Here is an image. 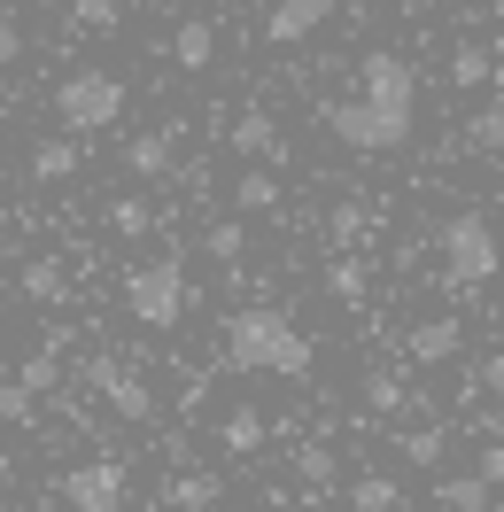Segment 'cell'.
I'll return each instance as SVG.
<instances>
[{
  "label": "cell",
  "mask_w": 504,
  "mask_h": 512,
  "mask_svg": "<svg viewBox=\"0 0 504 512\" xmlns=\"http://www.w3.org/2000/svg\"><path fill=\"white\" fill-rule=\"evenodd\" d=\"M326 125H334V140H349L357 156H396V148H411V132H419V78H411V63L396 47H373V55L357 63V94L334 101Z\"/></svg>",
  "instance_id": "cell-1"
},
{
  "label": "cell",
  "mask_w": 504,
  "mask_h": 512,
  "mask_svg": "<svg viewBox=\"0 0 504 512\" xmlns=\"http://www.w3.org/2000/svg\"><path fill=\"white\" fill-rule=\"evenodd\" d=\"M225 365L233 373H280V381H311V334L303 326H287V311L272 303H249V311H233L225 319Z\"/></svg>",
  "instance_id": "cell-2"
},
{
  "label": "cell",
  "mask_w": 504,
  "mask_h": 512,
  "mask_svg": "<svg viewBox=\"0 0 504 512\" xmlns=\"http://www.w3.org/2000/svg\"><path fill=\"white\" fill-rule=\"evenodd\" d=\"M435 249H442V280H450V288H489V280L504 272V241H497V225L481 218V210L442 218Z\"/></svg>",
  "instance_id": "cell-3"
},
{
  "label": "cell",
  "mask_w": 504,
  "mask_h": 512,
  "mask_svg": "<svg viewBox=\"0 0 504 512\" xmlns=\"http://www.w3.org/2000/svg\"><path fill=\"white\" fill-rule=\"evenodd\" d=\"M55 117H63L70 140L109 132L117 117H125V78H117V70H70L63 86H55Z\"/></svg>",
  "instance_id": "cell-4"
},
{
  "label": "cell",
  "mask_w": 504,
  "mask_h": 512,
  "mask_svg": "<svg viewBox=\"0 0 504 512\" xmlns=\"http://www.w3.org/2000/svg\"><path fill=\"white\" fill-rule=\"evenodd\" d=\"M125 311L140 326H179V319H187V272H179V256L132 264V272H125Z\"/></svg>",
  "instance_id": "cell-5"
},
{
  "label": "cell",
  "mask_w": 504,
  "mask_h": 512,
  "mask_svg": "<svg viewBox=\"0 0 504 512\" xmlns=\"http://www.w3.org/2000/svg\"><path fill=\"white\" fill-rule=\"evenodd\" d=\"M86 381H94V396L117 419H132V427H140V419H156V396H148V381L132 373L125 357H94V365H86Z\"/></svg>",
  "instance_id": "cell-6"
},
{
  "label": "cell",
  "mask_w": 504,
  "mask_h": 512,
  "mask_svg": "<svg viewBox=\"0 0 504 512\" xmlns=\"http://www.w3.org/2000/svg\"><path fill=\"white\" fill-rule=\"evenodd\" d=\"M63 505L70 512H125V466L117 458H86L63 474Z\"/></svg>",
  "instance_id": "cell-7"
},
{
  "label": "cell",
  "mask_w": 504,
  "mask_h": 512,
  "mask_svg": "<svg viewBox=\"0 0 504 512\" xmlns=\"http://www.w3.org/2000/svg\"><path fill=\"white\" fill-rule=\"evenodd\" d=\"M458 350H466V319H458V311H435V319H419L404 334V373H419V365H450Z\"/></svg>",
  "instance_id": "cell-8"
},
{
  "label": "cell",
  "mask_w": 504,
  "mask_h": 512,
  "mask_svg": "<svg viewBox=\"0 0 504 512\" xmlns=\"http://www.w3.org/2000/svg\"><path fill=\"white\" fill-rule=\"evenodd\" d=\"M326 16H334V0H272V8H264V39H272V47H295V39H311Z\"/></svg>",
  "instance_id": "cell-9"
},
{
  "label": "cell",
  "mask_w": 504,
  "mask_h": 512,
  "mask_svg": "<svg viewBox=\"0 0 504 512\" xmlns=\"http://www.w3.org/2000/svg\"><path fill=\"white\" fill-rule=\"evenodd\" d=\"M225 140H233L241 156H256V163H287V132H280V117H264V109H241Z\"/></svg>",
  "instance_id": "cell-10"
},
{
  "label": "cell",
  "mask_w": 504,
  "mask_h": 512,
  "mask_svg": "<svg viewBox=\"0 0 504 512\" xmlns=\"http://www.w3.org/2000/svg\"><path fill=\"white\" fill-rule=\"evenodd\" d=\"M326 295L349 303V311H365V303H373V264H365V256H334V264H326Z\"/></svg>",
  "instance_id": "cell-11"
},
{
  "label": "cell",
  "mask_w": 504,
  "mask_h": 512,
  "mask_svg": "<svg viewBox=\"0 0 504 512\" xmlns=\"http://www.w3.org/2000/svg\"><path fill=\"white\" fill-rule=\"evenodd\" d=\"M24 295H32L39 311H63V303H70V272H63V256H32V264H24Z\"/></svg>",
  "instance_id": "cell-12"
},
{
  "label": "cell",
  "mask_w": 504,
  "mask_h": 512,
  "mask_svg": "<svg viewBox=\"0 0 504 512\" xmlns=\"http://www.w3.org/2000/svg\"><path fill=\"white\" fill-rule=\"evenodd\" d=\"M171 63H179V70H210V63H218V24L187 16V24L171 32Z\"/></svg>",
  "instance_id": "cell-13"
},
{
  "label": "cell",
  "mask_w": 504,
  "mask_h": 512,
  "mask_svg": "<svg viewBox=\"0 0 504 512\" xmlns=\"http://www.w3.org/2000/svg\"><path fill=\"white\" fill-rule=\"evenodd\" d=\"M32 179H39V187L78 179V140H70V132H55V140H39V148H32Z\"/></svg>",
  "instance_id": "cell-14"
},
{
  "label": "cell",
  "mask_w": 504,
  "mask_h": 512,
  "mask_svg": "<svg viewBox=\"0 0 504 512\" xmlns=\"http://www.w3.org/2000/svg\"><path fill=\"white\" fill-rule=\"evenodd\" d=\"M264 435H272V427H264V412H256V404H233V412L218 419V443L233 450V458H249V450H264Z\"/></svg>",
  "instance_id": "cell-15"
},
{
  "label": "cell",
  "mask_w": 504,
  "mask_h": 512,
  "mask_svg": "<svg viewBox=\"0 0 504 512\" xmlns=\"http://www.w3.org/2000/svg\"><path fill=\"white\" fill-rule=\"evenodd\" d=\"M280 202H287V194H280L272 171H241V179H233V210H241V218H272Z\"/></svg>",
  "instance_id": "cell-16"
},
{
  "label": "cell",
  "mask_w": 504,
  "mask_h": 512,
  "mask_svg": "<svg viewBox=\"0 0 504 512\" xmlns=\"http://www.w3.org/2000/svg\"><path fill=\"white\" fill-rule=\"evenodd\" d=\"M125 171L132 179H163V171H171V132H132L125 140Z\"/></svg>",
  "instance_id": "cell-17"
},
{
  "label": "cell",
  "mask_w": 504,
  "mask_h": 512,
  "mask_svg": "<svg viewBox=\"0 0 504 512\" xmlns=\"http://www.w3.org/2000/svg\"><path fill=\"white\" fill-rule=\"evenodd\" d=\"M489 497H497V489H489L481 474H442L435 481V505L442 512H489Z\"/></svg>",
  "instance_id": "cell-18"
},
{
  "label": "cell",
  "mask_w": 504,
  "mask_h": 512,
  "mask_svg": "<svg viewBox=\"0 0 504 512\" xmlns=\"http://www.w3.org/2000/svg\"><path fill=\"white\" fill-rule=\"evenodd\" d=\"M218 497H225V481H218V474H179L171 489H163V505H171V512H210Z\"/></svg>",
  "instance_id": "cell-19"
},
{
  "label": "cell",
  "mask_w": 504,
  "mask_h": 512,
  "mask_svg": "<svg viewBox=\"0 0 504 512\" xmlns=\"http://www.w3.org/2000/svg\"><path fill=\"white\" fill-rule=\"evenodd\" d=\"M365 404H373V412H404V404H411L404 365H380V373H365Z\"/></svg>",
  "instance_id": "cell-20"
},
{
  "label": "cell",
  "mask_w": 504,
  "mask_h": 512,
  "mask_svg": "<svg viewBox=\"0 0 504 512\" xmlns=\"http://www.w3.org/2000/svg\"><path fill=\"white\" fill-rule=\"evenodd\" d=\"M396 505H404V489H396L388 474H357L349 481V512H396Z\"/></svg>",
  "instance_id": "cell-21"
},
{
  "label": "cell",
  "mask_w": 504,
  "mask_h": 512,
  "mask_svg": "<svg viewBox=\"0 0 504 512\" xmlns=\"http://www.w3.org/2000/svg\"><path fill=\"white\" fill-rule=\"evenodd\" d=\"M295 474L311 481V497H326V489L342 481V466H334V450H326V443H303V450H295Z\"/></svg>",
  "instance_id": "cell-22"
},
{
  "label": "cell",
  "mask_w": 504,
  "mask_h": 512,
  "mask_svg": "<svg viewBox=\"0 0 504 512\" xmlns=\"http://www.w3.org/2000/svg\"><path fill=\"white\" fill-rule=\"evenodd\" d=\"M396 450H404L411 466H442V450H450V427H404V435H396Z\"/></svg>",
  "instance_id": "cell-23"
},
{
  "label": "cell",
  "mask_w": 504,
  "mask_h": 512,
  "mask_svg": "<svg viewBox=\"0 0 504 512\" xmlns=\"http://www.w3.org/2000/svg\"><path fill=\"white\" fill-rule=\"evenodd\" d=\"M16 388H24V396H55V388H63V365H55V350L24 357V365H16Z\"/></svg>",
  "instance_id": "cell-24"
},
{
  "label": "cell",
  "mask_w": 504,
  "mask_h": 512,
  "mask_svg": "<svg viewBox=\"0 0 504 512\" xmlns=\"http://www.w3.org/2000/svg\"><path fill=\"white\" fill-rule=\"evenodd\" d=\"M466 148H481V156H504V101H489L481 117H466Z\"/></svg>",
  "instance_id": "cell-25"
},
{
  "label": "cell",
  "mask_w": 504,
  "mask_h": 512,
  "mask_svg": "<svg viewBox=\"0 0 504 512\" xmlns=\"http://www.w3.org/2000/svg\"><path fill=\"white\" fill-rule=\"evenodd\" d=\"M70 24L78 32H117L125 24V0H70Z\"/></svg>",
  "instance_id": "cell-26"
},
{
  "label": "cell",
  "mask_w": 504,
  "mask_h": 512,
  "mask_svg": "<svg viewBox=\"0 0 504 512\" xmlns=\"http://www.w3.org/2000/svg\"><path fill=\"white\" fill-rule=\"evenodd\" d=\"M202 249L218 256V264H241V249H249V225H241V218H218L210 233H202Z\"/></svg>",
  "instance_id": "cell-27"
},
{
  "label": "cell",
  "mask_w": 504,
  "mask_h": 512,
  "mask_svg": "<svg viewBox=\"0 0 504 512\" xmlns=\"http://www.w3.org/2000/svg\"><path fill=\"white\" fill-rule=\"evenodd\" d=\"M326 233H334V256H357V241H365V210H357V202H334Z\"/></svg>",
  "instance_id": "cell-28"
},
{
  "label": "cell",
  "mask_w": 504,
  "mask_h": 512,
  "mask_svg": "<svg viewBox=\"0 0 504 512\" xmlns=\"http://www.w3.org/2000/svg\"><path fill=\"white\" fill-rule=\"evenodd\" d=\"M109 225H117V233H125V241H140V233H148V225H156V210H148V202H140V194H117V202H109Z\"/></svg>",
  "instance_id": "cell-29"
},
{
  "label": "cell",
  "mask_w": 504,
  "mask_h": 512,
  "mask_svg": "<svg viewBox=\"0 0 504 512\" xmlns=\"http://www.w3.org/2000/svg\"><path fill=\"white\" fill-rule=\"evenodd\" d=\"M450 86H489V47H458L450 55Z\"/></svg>",
  "instance_id": "cell-30"
},
{
  "label": "cell",
  "mask_w": 504,
  "mask_h": 512,
  "mask_svg": "<svg viewBox=\"0 0 504 512\" xmlns=\"http://www.w3.org/2000/svg\"><path fill=\"white\" fill-rule=\"evenodd\" d=\"M32 419H39V396H24V388L8 381L0 388V427H32Z\"/></svg>",
  "instance_id": "cell-31"
},
{
  "label": "cell",
  "mask_w": 504,
  "mask_h": 512,
  "mask_svg": "<svg viewBox=\"0 0 504 512\" xmlns=\"http://www.w3.org/2000/svg\"><path fill=\"white\" fill-rule=\"evenodd\" d=\"M473 474L489 481V489H504V443H489V450H481V466H473Z\"/></svg>",
  "instance_id": "cell-32"
},
{
  "label": "cell",
  "mask_w": 504,
  "mask_h": 512,
  "mask_svg": "<svg viewBox=\"0 0 504 512\" xmlns=\"http://www.w3.org/2000/svg\"><path fill=\"white\" fill-rule=\"evenodd\" d=\"M473 381H481V388L504 404V350H497V357H481V373H473Z\"/></svg>",
  "instance_id": "cell-33"
},
{
  "label": "cell",
  "mask_w": 504,
  "mask_h": 512,
  "mask_svg": "<svg viewBox=\"0 0 504 512\" xmlns=\"http://www.w3.org/2000/svg\"><path fill=\"white\" fill-rule=\"evenodd\" d=\"M16 55H24V32H16L8 16H0V63H16Z\"/></svg>",
  "instance_id": "cell-34"
},
{
  "label": "cell",
  "mask_w": 504,
  "mask_h": 512,
  "mask_svg": "<svg viewBox=\"0 0 504 512\" xmlns=\"http://www.w3.org/2000/svg\"><path fill=\"white\" fill-rule=\"evenodd\" d=\"M8 381H16V373H8V357H0V388H8Z\"/></svg>",
  "instance_id": "cell-35"
},
{
  "label": "cell",
  "mask_w": 504,
  "mask_h": 512,
  "mask_svg": "<svg viewBox=\"0 0 504 512\" xmlns=\"http://www.w3.org/2000/svg\"><path fill=\"white\" fill-rule=\"evenodd\" d=\"M280 512H318V505H280Z\"/></svg>",
  "instance_id": "cell-36"
},
{
  "label": "cell",
  "mask_w": 504,
  "mask_h": 512,
  "mask_svg": "<svg viewBox=\"0 0 504 512\" xmlns=\"http://www.w3.org/2000/svg\"><path fill=\"white\" fill-rule=\"evenodd\" d=\"M0 256H8V233H0Z\"/></svg>",
  "instance_id": "cell-37"
},
{
  "label": "cell",
  "mask_w": 504,
  "mask_h": 512,
  "mask_svg": "<svg viewBox=\"0 0 504 512\" xmlns=\"http://www.w3.org/2000/svg\"><path fill=\"white\" fill-rule=\"evenodd\" d=\"M0 171H8V163H0Z\"/></svg>",
  "instance_id": "cell-38"
}]
</instances>
